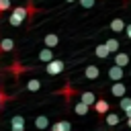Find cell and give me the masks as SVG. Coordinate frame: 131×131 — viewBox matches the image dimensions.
I'll use <instances>...</instances> for the list:
<instances>
[{"mask_svg":"<svg viewBox=\"0 0 131 131\" xmlns=\"http://www.w3.org/2000/svg\"><path fill=\"white\" fill-rule=\"evenodd\" d=\"M35 10H37V8L33 6V0H29V2H27V6H16V8L10 12L8 23H10L12 27H18V25H20V23H23V20H25L29 14H33Z\"/></svg>","mask_w":131,"mask_h":131,"instance_id":"cell-1","label":"cell"},{"mask_svg":"<svg viewBox=\"0 0 131 131\" xmlns=\"http://www.w3.org/2000/svg\"><path fill=\"white\" fill-rule=\"evenodd\" d=\"M66 70V63L61 61V59H51L47 66H45V72L49 74V76H57V74H61Z\"/></svg>","mask_w":131,"mask_h":131,"instance_id":"cell-2","label":"cell"},{"mask_svg":"<svg viewBox=\"0 0 131 131\" xmlns=\"http://www.w3.org/2000/svg\"><path fill=\"white\" fill-rule=\"evenodd\" d=\"M10 131H25V117L23 115H14L10 121Z\"/></svg>","mask_w":131,"mask_h":131,"instance_id":"cell-3","label":"cell"},{"mask_svg":"<svg viewBox=\"0 0 131 131\" xmlns=\"http://www.w3.org/2000/svg\"><path fill=\"white\" fill-rule=\"evenodd\" d=\"M129 61H131L129 53H123V51H117V53H115V66L125 68V66H129Z\"/></svg>","mask_w":131,"mask_h":131,"instance_id":"cell-4","label":"cell"},{"mask_svg":"<svg viewBox=\"0 0 131 131\" xmlns=\"http://www.w3.org/2000/svg\"><path fill=\"white\" fill-rule=\"evenodd\" d=\"M84 76H86V80H96V78L100 76V68H98V66H94V63H90V66H86Z\"/></svg>","mask_w":131,"mask_h":131,"instance_id":"cell-5","label":"cell"},{"mask_svg":"<svg viewBox=\"0 0 131 131\" xmlns=\"http://www.w3.org/2000/svg\"><path fill=\"white\" fill-rule=\"evenodd\" d=\"M123 74H125V72H123V68L115 66V63H113V66L108 68V78H111L113 82H119V80L123 78Z\"/></svg>","mask_w":131,"mask_h":131,"instance_id":"cell-6","label":"cell"},{"mask_svg":"<svg viewBox=\"0 0 131 131\" xmlns=\"http://www.w3.org/2000/svg\"><path fill=\"white\" fill-rule=\"evenodd\" d=\"M111 92H113L115 96L123 98V96H127V86H125L123 82H115V84L111 86Z\"/></svg>","mask_w":131,"mask_h":131,"instance_id":"cell-7","label":"cell"},{"mask_svg":"<svg viewBox=\"0 0 131 131\" xmlns=\"http://www.w3.org/2000/svg\"><path fill=\"white\" fill-rule=\"evenodd\" d=\"M108 108H111V104H108V100H104V98H98V100L94 102V111H96L98 115H106Z\"/></svg>","mask_w":131,"mask_h":131,"instance_id":"cell-8","label":"cell"},{"mask_svg":"<svg viewBox=\"0 0 131 131\" xmlns=\"http://www.w3.org/2000/svg\"><path fill=\"white\" fill-rule=\"evenodd\" d=\"M43 43H45V47H49V49H53V47H57V45H59V37H57L55 33H49V35H45V39H43Z\"/></svg>","mask_w":131,"mask_h":131,"instance_id":"cell-9","label":"cell"},{"mask_svg":"<svg viewBox=\"0 0 131 131\" xmlns=\"http://www.w3.org/2000/svg\"><path fill=\"white\" fill-rule=\"evenodd\" d=\"M80 100H82L84 104H88V106H94V102H96V96H94V92L86 90V92H82V94H80Z\"/></svg>","mask_w":131,"mask_h":131,"instance_id":"cell-10","label":"cell"},{"mask_svg":"<svg viewBox=\"0 0 131 131\" xmlns=\"http://www.w3.org/2000/svg\"><path fill=\"white\" fill-rule=\"evenodd\" d=\"M51 59H53V49L45 47V49H41V51H39V61H43V63H49Z\"/></svg>","mask_w":131,"mask_h":131,"instance_id":"cell-11","label":"cell"},{"mask_svg":"<svg viewBox=\"0 0 131 131\" xmlns=\"http://www.w3.org/2000/svg\"><path fill=\"white\" fill-rule=\"evenodd\" d=\"M70 129H72L70 121H55V123L51 125V129H49V131H70Z\"/></svg>","mask_w":131,"mask_h":131,"instance_id":"cell-12","label":"cell"},{"mask_svg":"<svg viewBox=\"0 0 131 131\" xmlns=\"http://www.w3.org/2000/svg\"><path fill=\"white\" fill-rule=\"evenodd\" d=\"M125 20L123 18H115V20H111V31H115V33H123L125 31Z\"/></svg>","mask_w":131,"mask_h":131,"instance_id":"cell-13","label":"cell"},{"mask_svg":"<svg viewBox=\"0 0 131 131\" xmlns=\"http://www.w3.org/2000/svg\"><path fill=\"white\" fill-rule=\"evenodd\" d=\"M12 49H14V41L10 37L0 39V51H12Z\"/></svg>","mask_w":131,"mask_h":131,"instance_id":"cell-14","label":"cell"},{"mask_svg":"<svg viewBox=\"0 0 131 131\" xmlns=\"http://www.w3.org/2000/svg\"><path fill=\"white\" fill-rule=\"evenodd\" d=\"M104 45L108 47V51H111V53H117V51H119V47H121V45H119V39H115V37L106 39V41H104Z\"/></svg>","mask_w":131,"mask_h":131,"instance_id":"cell-15","label":"cell"},{"mask_svg":"<svg viewBox=\"0 0 131 131\" xmlns=\"http://www.w3.org/2000/svg\"><path fill=\"white\" fill-rule=\"evenodd\" d=\"M35 127H37V129H41V131H43V129H47V127H49V119H47L45 115H39V117L35 119Z\"/></svg>","mask_w":131,"mask_h":131,"instance_id":"cell-16","label":"cell"},{"mask_svg":"<svg viewBox=\"0 0 131 131\" xmlns=\"http://www.w3.org/2000/svg\"><path fill=\"white\" fill-rule=\"evenodd\" d=\"M94 53H96V55H98L100 59H104V57H108V53H111V51H108V47H106V45L102 43V45H96Z\"/></svg>","mask_w":131,"mask_h":131,"instance_id":"cell-17","label":"cell"},{"mask_svg":"<svg viewBox=\"0 0 131 131\" xmlns=\"http://www.w3.org/2000/svg\"><path fill=\"white\" fill-rule=\"evenodd\" d=\"M88 111H90V106H88V104H84L82 100L74 104V113H76V115H86Z\"/></svg>","mask_w":131,"mask_h":131,"instance_id":"cell-18","label":"cell"},{"mask_svg":"<svg viewBox=\"0 0 131 131\" xmlns=\"http://www.w3.org/2000/svg\"><path fill=\"white\" fill-rule=\"evenodd\" d=\"M39 88H41V80L33 78V80H29V82H27V90H29V92H37Z\"/></svg>","mask_w":131,"mask_h":131,"instance_id":"cell-19","label":"cell"},{"mask_svg":"<svg viewBox=\"0 0 131 131\" xmlns=\"http://www.w3.org/2000/svg\"><path fill=\"white\" fill-rule=\"evenodd\" d=\"M119 121H121L119 115H108V113H106V125L113 127V125H119Z\"/></svg>","mask_w":131,"mask_h":131,"instance_id":"cell-20","label":"cell"},{"mask_svg":"<svg viewBox=\"0 0 131 131\" xmlns=\"http://www.w3.org/2000/svg\"><path fill=\"white\" fill-rule=\"evenodd\" d=\"M119 106H121V111H127V108L131 106V98H129V96H123L121 102H119Z\"/></svg>","mask_w":131,"mask_h":131,"instance_id":"cell-21","label":"cell"},{"mask_svg":"<svg viewBox=\"0 0 131 131\" xmlns=\"http://www.w3.org/2000/svg\"><path fill=\"white\" fill-rule=\"evenodd\" d=\"M10 6H12V2H10V0H0V12H6Z\"/></svg>","mask_w":131,"mask_h":131,"instance_id":"cell-22","label":"cell"},{"mask_svg":"<svg viewBox=\"0 0 131 131\" xmlns=\"http://www.w3.org/2000/svg\"><path fill=\"white\" fill-rule=\"evenodd\" d=\"M78 2H80V4H82V8H92V6H94V2H96V0H78Z\"/></svg>","mask_w":131,"mask_h":131,"instance_id":"cell-23","label":"cell"},{"mask_svg":"<svg viewBox=\"0 0 131 131\" xmlns=\"http://www.w3.org/2000/svg\"><path fill=\"white\" fill-rule=\"evenodd\" d=\"M6 100H8V94H6V92H2V90H0V108H2V106H4V104H6Z\"/></svg>","mask_w":131,"mask_h":131,"instance_id":"cell-24","label":"cell"},{"mask_svg":"<svg viewBox=\"0 0 131 131\" xmlns=\"http://www.w3.org/2000/svg\"><path fill=\"white\" fill-rule=\"evenodd\" d=\"M12 72H14V74H20V72H23V68H20V63H18V61H14V63H12Z\"/></svg>","mask_w":131,"mask_h":131,"instance_id":"cell-25","label":"cell"},{"mask_svg":"<svg viewBox=\"0 0 131 131\" xmlns=\"http://www.w3.org/2000/svg\"><path fill=\"white\" fill-rule=\"evenodd\" d=\"M125 35L131 39V25H127V27H125Z\"/></svg>","mask_w":131,"mask_h":131,"instance_id":"cell-26","label":"cell"},{"mask_svg":"<svg viewBox=\"0 0 131 131\" xmlns=\"http://www.w3.org/2000/svg\"><path fill=\"white\" fill-rule=\"evenodd\" d=\"M125 115H127V119H131V106H129V108L125 111Z\"/></svg>","mask_w":131,"mask_h":131,"instance_id":"cell-27","label":"cell"},{"mask_svg":"<svg viewBox=\"0 0 131 131\" xmlns=\"http://www.w3.org/2000/svg\"><path fill=\"white\" fill-rule=\"evenodd\" d=\"M127 125H129V129H131V119H127Z\"/></svg>","mask_w":131,"mask_h":131,"instance_id":"cell-28","label":"cell"},{"mask_svg":"<svg viewBox=\"0 0 131 131\" xmlns=\"http://www.w3.org/2000/svg\"><path fill=\"white\" fill-rule=\"evenodd\" d=\"M66 2H76V0H66Z\"/></svg>","mask_w":131,"mask_h":131,"instance_id":"cell-29","label":"cell"}]
</instances>
